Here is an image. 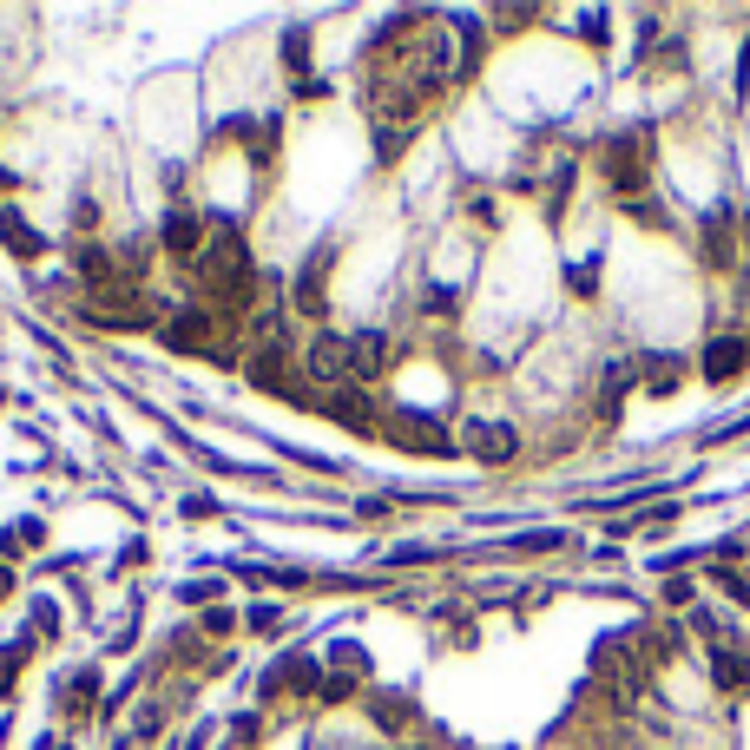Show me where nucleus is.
<instances>
[{
  "mask_svg": "<svg viewBox=\"0 0 750 750\" xmlns=\"http://www.w3.org/2000/svg\"><path fill=\"white\" fill-rule=\"evenodd\" d=\"M0 237H7V250H14V257H40V231H33L20 211H0Z\"/></svg>",
  "mask_w": 750,
  "mask_h": 750,
  "instance_id": "7",
  "label": "nucleus"
},
{
  "mask_svg": "<svg viewBox=\"0 0 750 750\" xmlns=\"http://www.w3.org/2000/svg\"><path fill=\"white\" fill-rule=\"evenodd\" d=\"M7 586H14V579H7V566H0V593H7Z\"/></svg>",
  "mask_w": 750,
  "mask_h": 750,
  "instance_id": "15",
  "label": "nucleus"
},
{
  "mask_svg": "<svg viewBox=\"0 0 750 750\" xmlns=\"http://www.w3.org/2000/svg\"><path fill=\"white\" fill-rule=\"evenodd\" d=\"M283 60L297 66V73L310 66V40H303V27H290V33H283Z\"/></svg>",
  "mask_w": 750,
  "mask_h": 750,
  "instance_id": "12",
  "label": "nucleus"
},
{
  "mask_svg": "<svg viewBox=\"0 0 750 750\" xmlns=\"http://www.w3.org/2000/svg\"><path fill=\"white\" fill-rule=\"evenodd\" d=\"M250 382L283 395V402H303V382L290 375V349H257V356H250Z\"/></svg>",
  "mask_w": 750,
  "mask_h": 750,
  "instance_id": "2",
  "label": "nucleus"
},
{
  "mask_svg": "<svg viewBox=\"0 0 750 750\" xmlns=\"http://www.w3.org/2000/svg\"><path fill=\"white\" fill-rule=\"evenodd\" d=\"M165 343H172V349H185V356H191V349L204 343V310H185V316H172V323H165Z\"/></svg>",
  "mask_w": 750,
  "mask_h": 750,
  "instance_id": "9",
  "label": "nucleus"
},
{
  "mask_svg": "<svg viewBox=\"0 0 750 750\" xmlns=\"http://www.w3.org/2000/svg\"><path fill=\"white\" fill-rule=\"evenodd\" d=\"M198 218H191V211H172V218H165V244L172 250H198Z\"/></svg>",
  "mask_w": 750,
  "mask_h": 750,
  "instance_id": "11",
  "label": "nucleus"
},
{
  "mask_svg": "<svg viewBox=\"0 0 750 750\" xmlns=\"http://www.w3.org/2000/svg\"><path fill=\"white\" fill-rule=\"evenodd\" d=\"M711 678H718L724 691H744L750 685V658L744 652H718V658H711Z\"/></svg>",
  "mask_w": 750,
  "mask_h": 750,
  "instance_id": "10",
  "label": "nucleus"
},
{
  "mask_svg": "<svg viewBox=\"0 0 750 750\" xmlns=\"http://www.w3.org/2000/svg\"><path fill=\"white\" fill-rule=\"evenodd\" d=\"M461 441H468L474 461H494V468L520 454V435H514L507 422H468V428H461Z\"/></svg>",
  "mask_w": 750,
  "mask_h": 750,
  "instance_id": "3",
  "label": "nucleus"
},
{
  "mask_svg": "<svg viewBox=\"0 0 750 750\" xmlns=\"http://www.w3.org/2000/svg\"><path fill=\"white\" fill-rule=\"evenodd\" d=\"M704 382H731V375H744L750 369V343L744 336H718V343H704Z\"/></svg>",
  "mask_w": 750,
  "mask_h": 750,
  "instance_id": "4",
  "label": "nucleus"
},
{
  "mask_svg": "<svg viewBox=\"0 0 750 750\" xmlns=\"http://www.w3.org/2000/svg\"><path fill=\"white\" fill-rule=\"evenodd\" d=\"M645 132H619V139L606 145V178H612V191L619 198H639L645 191Z\"/></svg>",
  "mask_w": 750,
  "mask_h": 750,
  "instance_id": "1",
  "label": "nucleus"
},
{
  "mask_svg": "<svg viewBox=\"0 0 750 750\" xmlns=\"http://www.w3.org/2000/svg\"><path fill=\"white\" fill-rule=\"evenodd\" d=\"M323 270H329V250H316V264H303V277H297V310H323Z\"/></svg>",
  "mask_w": 750,
  "mask_h": 750,
  "instance_id": "8",
  "label": "nucleus"
},
{
  "mask_svg": "<svg viewBox=\"0 0 750 750\" xmlns=\"http://www.w3.org/2000/svg\"><path fill=\"white\" fill-rule=\"evenodd\" d=\"M645 382H652V389L665 395V389H672V382H678V369H672V362H658V369H645Z\"/></svg>",
  "mask_w": 750,
  "mask_h": 750,
  "instance_id": "13",
  "label": "nucleus"
},
{
  "mask_svg": "<svg viewBox=\"0 0 750 750\" xmlns=\"http://www.w3.org/2000/svg\"><path fill=\"white\" fill-rule=\"evenodd\" d=\"M593 283H599V257H593V264H579V270H573V290H579V297H586Z\"/></svg>",
  "mask_w": 750,
  "mask_h": 750,
  "instance_id": "14",
  "label": "nucleus"
},
{
  "mask_svg": "<svg viewBox=\"0 0 750 750\" xmlns=\"http://www.w3.org/2000/svg\"><path fill=\"white\" fill-rule=\"evenodd\" d=\"M389 369V343H382V336H349V375H362V382H369V375H382Z\"/></svg>",
  "mask_w": 750,
  "mask_h": 750,
  "instance_id": "5",
  "label": "nucleus"
},
{
  "mask_svg": "<svg viewBox=\"0 0 750 750\" xmlns=\"http://www.w3.org/2000/svg\"><path fill=\"white\" fill-rule=\"evenodd\" d=\"M310 369L323 375V382L349 375V343H343V336H316V349H310Z\"/></svg>",
  "mask_w": 750,
  "mask_h": 750,
  "instance_id": "6",
  "label": "nucleus"
}]
</instances>
